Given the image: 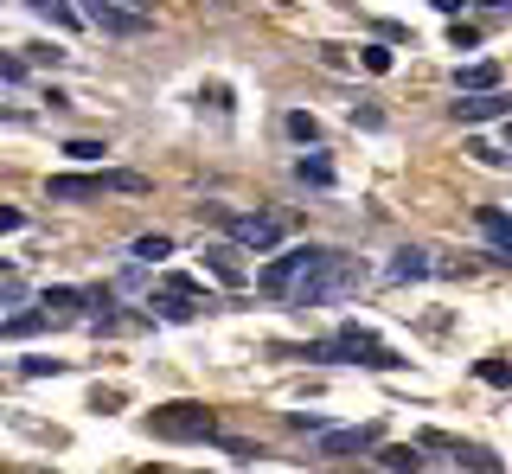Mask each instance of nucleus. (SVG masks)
<instances>
[{
  "instance_id": "obj_15",
  "label": "nucleus",
  "mask_w": 512,
  "mask_h": 474,
  "mask_svg": "<svg viewBox=\"0 0 512 474\" xmlns=\"http://www.w3.org/2000/svg\"><path fill=\"white\" fill-rule=\"evenodd\" d=\"M32 13H39V20H52L58 33H77V26H90L84 20V7H71V0H26Z\"/></svg>"
},
{
  "instance_id": "obj_4",
  "label": "nucleus",
  "mask_w": 512,
  "mask_h": 474,
  "mask_svg": "<svg viewBox=\"0 0 512 474\" xmlns=\"http://www.w3.org/2000/svg\"><path fill=\"white\" fill-rule=\"evenodd\" d=\"M359 282H365L359 257H340V250H327V263H320V270L301 282V289L288 295V302H295V308H327V302H340V295H352Z\"/></svg>"
},
{
  "instance_id": "obj_33",
  "label": "nucleus",
  "mask_w": 512,
  "mask_h": 474,
  "mask_svg": "<svg viewBox=\"0 0 512 474\" xmlns=\"http://www.w3.org/2000/svg\"><path fill=\"white\" fill-rule=\"evenodd\" d=\"M429 7H442V13H461V7H480V0H429Z\"/></svg>"
},
{
  "instance_id": "obj_32",
  "label": "nucleus",
  "mask_w": 512,
  "mask_h": 474,
  "mask_svg": "<svg viewBox=\"0 0 512 474\" xmlns=\"http://www.w3.org/2000/svg\"><path fill=\"white\" fill-rule=\"evenodd\" d=\"M199 103H212L218 109V116H224V109H231V90H224V84H212V90H205V97Z\"/></svg>"
},
{
  "instance_id": "obj_8",
  "label": "nucleus",
  "mask_w": 512,
  "mask_h": 474,
  "mask_svg": "<svg viewBox=\"0 0 512 474\" xmlns=\"http://www.w3.org/2000/svg\"><path fill=\"white\" fill-rule=\"evenodd\" d=\"M493 116H512V97L506 90H461V103H455V122H493Z\"/></svg>"
},
{
  "instance_id": "obj_12",
  "label": "nucleus",
  "mask_w": 512,
  "mask_h": 474,
  "mask_svg": "<svg viewBox=\"0 0 512 474\" xmlns=\"http://www.w3.org/2000/svg\"><path fill=\"white\" fill-rule=\"evenodd\" d=\"M205 270H212L224 289H244V282H250V270L237 263V250H231V244H205Z\"/></svg>"
},
{
  "instance_id": "obj_17",
  "label": "nucleus",
  "mask_w": 512,
  "mask_h": 474,
  "mask_svg": "<svg viewBox=\"0 0 512 474\" xmlns=\"http://www.w3.org/2000/svg\"><path fill=\"white\" fill-rule=\"evenodd\" d=\"M295 180L327 193V186H333V161H327V154H301V161H295Z\"/></svg>"
},
{
  "instance_id": "obj_26",
  "label": "nucleus",
  "mask_w": 512,
  "mask_h": 474,
  "mask_svg": "<svg viewBox=\"0 0 512 474\" xmlns=\"http://www.w3.org/2000/svg\"><path fill=\"white\" fill-rule=\"evenodd\" d=\"M0 84H7V90H20V84H26V58H20V52L0 58Z\"/></svg>"
},
{
  "instance_id": "obj_16",
  "label": "nucleus",
  "mask_w": 512,
  "mask_h": 474,
  "mask_svg": "<svg viewBox=\"0 0 512 474\" xmlns=\"http://www.w3.org/2000/svg\"><path fill=\"white\" fill-rule=\"evenodd\" d=\"M84 302H90V295H84V289H64V282H58V289H45V295H39V308L52 314V321H71V314L84 308Z\"/></svg>"
},
{
  "instance_id": "obj_18",
  "label": "nucleus",
  "mask_w": 512,
  "mask_h": 474,
  "mask_svg": "<svg viewBox=\"0 0 512 474\" xmlns=\"http://www.w3.org/2000/svg\"><path fill=\"white\" fill-rule=\"evenodd\" d=\"M39 327H52V314H45V308H26V314H7V327H0V334H7V340H26V334H39Z\"/></svg>"
},
{
  "instance_id": "obj_20",
  "label": "nucleus",
  "mask_w": 512,
  "mask_h": 474,
  "mask_svg": "<svg viewBox=\"0 0 512 474\" xmlns=\"http://www.w3.org/2000/svg\"><path fill=\"white\" fill-rule=\"evenodd\" d=\"M128 257H135V263H160V257H173V237H135V250H128Z\"/></svg>"
},
{
  "instance_id": "obj_11",
  "label": "nucleus",
  "mask_w": 512,
  "mask_h": 474,
  "mask_svg": "<svg viewBox=\"0 0 512 474\" xmlns=\"http://www.w3.org/2000/svg\"><path fill=\"white\" fill-rule=\"evenodd\" d=\"M378 468L384 474H423L429 449H423V442H391V449H378Z\"/></svg>"
},
{
  "instance_id": "obj_10",
  "label": "nucleus",
  "mask_w": 512,
  "mask_h": 474,
  "mask_svg": "<svg viewBox=\"0 0 512 474\" xmlns=\"http://www.w3.org/2000/svg\"><path fill=\"white\" fill-rule=\"evenodd\" d=\"M442 263H429V250H416V244H404L391 257V270H384V282H423V276H436Z\"/></svg>"
},
{
  "instance_id": "obj_35",
  "label": "nucleus",
  "mask_w": 512,
  "mask_h": 474,
  "mask_svg": "<svg viewBox=\"0 0 512 474\" xmlns=\"http://www.w3.org/2000/svg\"><path fill=\"white\" fill-rule=\"evenodd\" d=\"M468 474H500V468H468Z\"/></svg>"
},
{
  "instance_id": "obj_36",
  "label": "nucleus",
  "mask_w": 512,
  "mask_h": 474,
  "mask_svg": "<svg viewBox=\"0 0 512 474\" xmlns=\"http://www.w3.org/2000/svg\"><path fill=\"white\" fill-rule=\"evenodd\" d=\"M506 141H512V116H506Z\"/></svg>"
},
{
  "instance_id": "obj_14",
  "label": "nucleus",
  "mask_w": 512,
  "mask_h": 474,
  "mask_svg": "<svg viewBox=\"0 0 512 474\" xmlns=\"http://www.w3.org/2000/svg\"><path fill=\"white\" fill-rule=\"evenodd\" d=\"M154 314H160V321H192V314H199L205 302H192V295L186 289H167V282H160V289H154V302H148Z\"/></svg>"
},
{
  "instance_id": "obj_30",
  "label": "nucleus",
  "mask_w": 512,
  "mask_h": 474,
  "mask_svg": "<svg viewBox=\"0 0 512 474\" xmlns=\"http://www.w3.org/2000/svg\"><path fill=\"white\" fill-rule=\"evenodd\" d=\"M468 154H474V161H480V167H506V154H500V148H487V141H474V148H468Z\"/></svg>"
},
{
  "instance_id": "obj_31",
  "label": "nucleus",
  "mask_w": 512,
  "mask_h": 474,
  "mask_svg": "<svg viewBox=\"0 0 512 474\" xmlns=\"http://www.w3.org/2000/svg\"><path fill=\"white\" fill-rule=\"evenodd\" d=\"M352 122H359V129H384V109L365 103V109H352Z\"/></svg>"
},
{
  "instance_id": "obj_28",
  "label": "nucleus",
  "mask_w": 512,
  "mask_h": 474,
  "mask_svg": "<svg viewBox=\"0 0 512 474\" xmlns=\"http://www.w3.org/2000/svg\"><path fill=\"white\" fill-rule=\"evenodd\" d=\"M448 39H455V52H474V45H480V26H448Z\"/></svg>"
},
{
  "instance_id": "obj_9",
  "label": "nucleus",
  "mask_w": 512,
  "mask_h": 474,
  "mask_svg": "<svg viewBox=\"0 0 512 474\" xmlns=\"http://www.w3.org/2000/svg\"><path fill=\"white\" fill-rule=\"evenodd\" d=\"M378 423H359V430H327L320 436V455H365V449H378Z\"/></svg>"
},
{
  "instance_id": "obj_27",
  "label": "nucleus",
  "mask_w": 512,
  "mask_h": 474,
  "mask_svg": "<svg viewBox=\"0 0 512 474\" xmlns=\"http://www.w3.org/2000/svg\"><path fill=\"white\" fill-rule=\"evenodd\" d=\"M224 455H237V462H263V442H244V436H224Z\"/></svg>"
},
{
  "instance_id": "obj_1",
  "label": "nucleus",
  "mask_w": 512,
  "mask_h": 474,
  "mask_svg": "<svg viewBox=\"0 0 512 474\" xmlns=\"http://www.w3.org/2000/svg\"><path fill=\"white\" fill-rule=\"evenodd\" d=\"M301 359H333V366H365V372H404L410 359L404 353H391L372 327H340L333 340H320V346H301Z\"/></svg>"
},
{
  "instance_id": "obj_23",
  "label": "nucleus",
  "mask_w": 512,
  "mask_h": 474,
  "mask_svg": "<svg viewBox=\"0 0 512 474\" xmlns=\"http://www.w3.org/2000/svg\"><path fill=\"white\" fill-rule=\"evenodd\" d=\"M474 378H480V385H512V366H506V359H480Z\"/></svg>"
},
{
  "instance_id": "obj_2",
  "label": "nucleus",
  "mask_w": 512,
  "mask_h": 474,
  "mask_svg": "<svg viewBox=\"0 0 512 474\" xmlns=\"http://www.w3.org/2000/svg\"><path fill=\"white\" fill-rule=\"evenodd\" d=\"M103 193H148V173L135 167H103V173H52L45 180V199L52 205H77V199H103Z\"/></svg>"
},
{
  "instance_id": "obj_5",
  "label": "nucleus",
  "mask_w": 512,
  "mask_h": 474,
  "mask_svg": "<svg viewBox=\"0 0 512 474\" xmlns=\"http://www.w3.org/2000/svg\"><path fill=\"white\" fill-rule=\"evenodd\" d=\"M320 263H327V250H320V244H288L276 263H263V270H256V289H263V295H295L301 282L320 270Z\"/></svg>"
},
{
  "instance_id": "obj_34",
  "label": "nucleus",
  "mask_w": 512,
  "mask_h": 474,
  "mask_svg": "<svg viewBox=\"0 0 512 474\" xmlns=\"http://www.w3.org/2000/svg\"><path fill=\"white\" fill-rule=\"evenodd\" d=\"M128 7H135V13H148V7H154V0H128Z\"/></svg>"
},
{
  "instance_id": "obj_22",
  "label": "nucleus",
  "mask_w": 512,
  "mask_h": 474,
  "mask_svg": "<svg viewBox=\"0 0 512 474\" xmlns=\"http://www.w3.org/2000/svg\"><path fill=\"white\" fill-rule=\"evenodd\" d=\"M288 135H295V141H320V122L308 116V109H288Z\"/></svg>"
},
{
  "instance_id": "obj_13",
  "label": "nucleus",
  "mask_w": 512,
  "mask_h": 474,
  "mask_svg": "<svg viewBox=\"0 0 512 474\" xmlns=\"http://www.w3.org/2000/svg\"><path fill=\"white\" fill-rule=\"evenodd\" d=\"M474 225L493 237V257H500V263H512V218L500 212V205H480V212H474Z\"/></svg>"
},
{
  "instance_id": "obj_3",
  "label": "nucleus",
  "mask_w": 512,
  "mask_h": 474,
  "mask_svg": "<svg viewBox=\"0 0 512 474\" xmlns=\"http://www.w3.org/2000/svg\"><path fill=\"white\" fill-rule=\"evenodd\" d=\"M148 436H160V442H224L218 410H205V404H192V398L154 404L148 410Z\"/></svg>"
},
{
  "instance_id": "obj_25",
  "label": "nucleus",
  "mask_w": 512,
  "mask_h": 474,
  "mask_svg": "<svg viewBox=\"0 0 512 474\" xmlns=\"http://www.w3.org/2000/svg\"><path fill=\"white\" fill-rule=\"evenodd\" d=\"M64 154H71V161H84V167H90V161H103L109 148H103V141H84V135H77V141H64Z\"/></svg>"
},
{
  "instance_id": "obj_7",
  "label": "nucleus",
  "mask_w": 512,
  "mask_h": 474,
  "mask_svg": "<svg viewBox=\"0 0 512 474\" xmlns=\"http://www.w3.org/2000/svg\"><path fill=\"white\" fill-rule=\"evenodd\" d=\"M84 20L96 26V33H109V39H141L148 33V13L116 7V0H84Z\"/></svg>"
},
{
  "instance_id": "obj_19",
  "label": "nucleus",
  "mask_w": 512,
  "mask_h": 474,
  "mask_svg": "<svg viewBox=\"0 0 512 474\" xmlns=\"http://www.w3.org/2000/svg\"><path fill=\"white\" fill-rule=\"evenodd\" d=\"M455 90H500V65H468L455 77Z\"/></svg>"
},
{
  "instance_id": "obj_6",
  "label": "nucleus",
  "mask_w": 512,
  "mask_h": 474,
  "mask_svg": "<svg viewBox=\"0 0 512 474\" xmlns=\"http://www.w3.org/2000/svg\"><path fill=\"white\" fill-rule=\"evenodd\" d=\"M218 218H224V231H231L244 250H276L282 244V218L276 212H224L218 205Z\"/></svg>"
},
{
  "instance_id": "obj_29",
  "label": "nucleus",
  "mask_w": 512,
  "mask_h": 474,
  "mask_svg": "<svg viewBox=\"0 0 512 474\" xmlns=\"http://www.w3.org/2000/svg\"><path fill=\"white\" fill-rule=\"evenodd\" d=\"M26 378H45V372H64V359H20Z\"/></svg>"
},
{
  "instance_id": "obj_24",
  "label": "nucleus",
  "mask_w": 512,
  "mask_h": 474,
  "mask_svg": "<svg viewBox=\"0 0 512 474\" xmlns=\"http://www.w3.org/2000/svg\"><path fill=\"white\" fill-rule=\"evenodd\" d=\"M288 430H301V436H327V417H320V410H288Z\"/></svg>"
},
{
  "instance_id": "obj_21",
  "label": "nucleus",
  "mask_w": 512,
  "mask_h": 474,
  "mask_svg": "<svg viewBox=\"0 0 512 474\" xmlns=\"http://www.w3.org/2000/svg\"><path fill=\"white\" fill-rule=\"evenodd\" d=\"M359 65L372 77H384V71H391V45H359Z\"/></svg>"
}]
</instances>
